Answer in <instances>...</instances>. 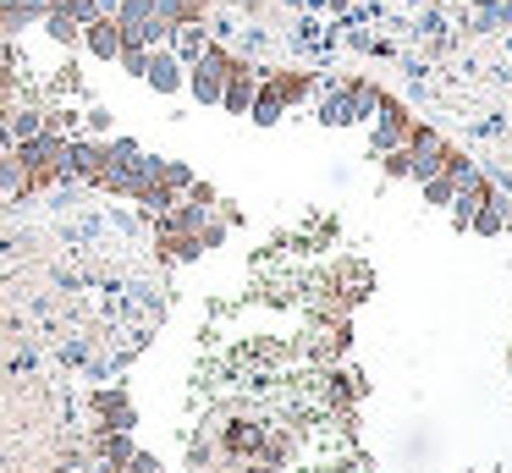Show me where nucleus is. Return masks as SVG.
Listing matches in <instances>:
<instances>
[{
  "label": "nucleus",
  "mask_w": 512,
  "mask_h": 473,
  "mask_svg": "<svg viewBox=\"0 0 512 473\" xmlns=\"http://www.w3.org/2000/svg\"><path fill=\"white\" fill-rule=\"evenodd\" d=\"M149 88H160V94H171V88H182V61L171 50H149V66H144Z\"/></svg>",
  "instance_id": "1"
}]
</instances>
